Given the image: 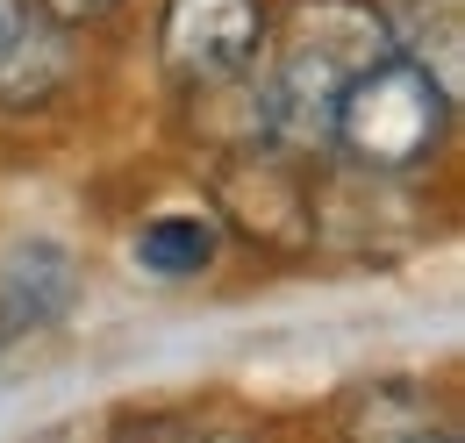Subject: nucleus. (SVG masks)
Wrapping results in <instances>:
<instances>
[{
	"label": "nucleus",
	"instance_id": "1",
	"mask_svg": "<svg viewBox=\"0 0 465 443\" xmlns=\"http://www.w3.org/2000/svg\"><path fill=\"white\" fill-rule=\"evenodd\" d=\"M387 51H394V29L372 0H293L272 72L258 86V136L280 143V151L330 143L337 94Z\"/></svg>",
	"mask_w": 465,
	"mask_h": 443
},
{
	"label": "nucleus",
	"instance_id": "2",
	"mask_svg": "<svg viewBox=\"0 0 465 443\" xmlns=\"http://www.w3.org/2000/svg\"><path fill=\"white\" fill-rule=\"evenodd\" d=\"M444 94H451V86H444L430 64L387 51L380 64H365L344 94H337L330 143H344L365 172H408L444 143V114H451Z\"/></svg>",
	"mask_w": 465,
	"mask_h": 443
},
{
	"label": "nucleus",
	"instance_id": "3",
	"mask_svg": "<svg viewBox=\"0 0 465 443\" xmlns=\"http://www.w3.org/2000/svg\"><path fill=\"white\" fill-rule=\"evenodd\" d=\"M158 36H165L173 79H186V86H223V79H236L258 57L265 15H258V0H173Z\"/></svg>",
	"mask_w": 465,
	"mask_h": 443
},
{
	"label": "nucleus",
	"instance_id": "4",
	"mask_svg": "<svg viewBox=\"0 0 465 443\" xmlns=\"http://www.w3.org/2000/svg\"><path fill=\"white\" fill-rule=\"evenodd\" d=\"M215 201H223V215H236L243 236H258L272 251H301L315 236V201L272 151H243L236 165H223Z\"/></svg>",
	"mask_w": 465,
	"mask_h": 443
},
{
	"label": "nucleus",
	"instance_id": "5",
	"mask_svg": "<svg viewBox=\"0 0 465 443\" xmlns=\"http://www.w3.org/2000/svg\"><path fill=\"white\" fill-rule=\"evenodd\" d=\"M72 258H64L58 243H29V251H15L7 258V272H0V336H29V330H51L64 308H72Z\"/></svg>",
	"mask_w": 465,
	"mask_h": 443
},
{
	"label": "nucleus",
	"instance_id": "6",
	"mask_svg": "<svg viewBox=\"0 0 465 443\" xmlns=\"http://www.w3.org/2000/svg\"><path fill=\"white\" fill-rule=\"evenodd\" d=\"M64 72H72L64 36L51 29V22L22 15L15 36L0 44V108H44V101L64 86Z\"/></svg>",
	"mask_w": 465,
	"mask_h": 443
},
{
	"label": "nucleus",
	"instance_id": "7",
	"mask_svg": "<svg viewBox=\"0 0 465 443\" xmlns=\"http://www.w3.org/2000/svg\"><path fill=\"white\" fill-rule=\"evenodd\" d=\"M215 258V222L208 215H165L136 236V265L158 279H193Z\"/></svg>",
	"mask_w": 465,
	"mask_h": 443
},
{
	"label": "nucleus",
	"instance_id": "8",
	"mask_svg": "<svg viewBox=\"0 0 465 443\" xmlns=\"http://www.w3.org/2000/svg\"><path fill=\"white\" fill-rule=\"evenodd\" d=\"M44 7H51L58 22H94V15H108L115 0H44Z\"/></svg>",
	"mask_w": 465,
	"mask_h": 443
},
{
	"label": "nucleus",
	"instance_id": "9",
	"mask_svg": "<svg viewBox=\"0 0 465 443\" xmlns=\"http://www.w3.org/2000/svg\"><path fill=\"white\" fill-rule=\"evenodd\" d=\"M22 15H29V7H22V0H0V44H7V36H15V22H22Z\"/></svg>",
	"mask_w": 465,
	"mask_h": 443
}]
</instances>
